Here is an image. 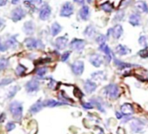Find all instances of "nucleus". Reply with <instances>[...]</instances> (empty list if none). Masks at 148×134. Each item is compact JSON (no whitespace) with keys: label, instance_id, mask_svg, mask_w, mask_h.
<instances>
[{"label":"nucleus","instance_id":"obj_1","mask_svg":"<svg viewBox=\"0 0 148 134\" xmlns=\"http://www.w3.org/2000/svg\"><path fill=\"white\" fill-rule=\"evenodd\" d=\"M106 93L112 99H116L119 95V88L115 84H110L105 88Z\"/></svg>","mask_w":148,"mask_h":134},{"label":"nucleus","instance_id":"obj_2","mask_svg":"<svg viewBox=\"0 0 148 134\" xmlns=\"http://www.w3.org/2000/svg\"><path fill=\"white\" fill-rule=\"evenodd\" d=\"M10 111L16 119H20L22 117V105L18 102H12L10 105Z\"/></svg>","mask_w":148,"mask_h":134},{"label":"nucleus","instance_id":"obj_3","mask_svg":"<svg viewBox=\"0 0 148 134\" xmlns=\"http://www.w3.org/2000/svg\"><path fill=\"white\" fill-rule=\"evenodd\" d=\"M74 12V6L71 2H66L63 5L61 11H60V16L61 17H70L73 14Z\"/></svg>","mask_w":148,"mask_h":134},{"label":"nucleus","instance_id":"obj_4","mask_svg":"<svg viewBox=\"0 0 148 134\" xmlns=\"http://www.w3.org/2000/svg\"><path fill=\"white\" fill-rule=\"evenodd\" d=\"M86 41L83 40V39H79V38H74L71 43H70V47L74 50V51H81L85 46H86Z\"/></svg>","mask_w":148,"mask_h":134},{"label":"nucleus","instance_id":"obj_5","mask_svg":"<svg viewBox=\"0 0 148 134\" xmlns=\"http://www.w3.org/2000/svg\"><path fill=\"white\" fill-rule=\"evenodd\" d=\"M71 66L72 72L75 75H81L83 73V72H84V69H85L84 62L80 61V60L75 61Z\"/></svg>","mask_w":148,"mask_h":134},{"label":"nucleus","instance_id":"obj_6","mask_svg":"<svg viewBox=\"0 0 148 134\" xmlns=\"http://www.w3.org/2000/svg\"><path fill=\"white\" fill-rule=\"evenodd\" d=\"M25 45L30 49H37V48H43L44 44L40 40H38L36 38H27L25 41Z\"/></svg>","mask_w":148,"mask_h":134},{"label":"nucleus","instance_id":"obj_7","mask_svg":"<svg viewBox=\"0 0 148 134\" xmlns=\"http://www.w3.org/2000/svg\"><path fill=\"white\" fill-rule=\"evenodd\" d=\"M25 16V12L22 8H16L12 12V18L14 22H18L21 20Z\"/></svg>","mask_w":148,"mask_h":134},{"label":"nucleus","instance_id":"obj_8","mask_svg":"<svg viewBox=\"0 0 148 134\" xmlns=\"http://www.w3.org/2000/svg\"><path fill=\"white\" fill-rule=\"evenodd\" d=\"M131 128L132 130L136 132V133H139L141 131H143L144 129V124L138 118H133L132 123H131Z\"/></svg>","mask_w":148,"mask_h":134},{"label":"nucleus","instance_id":"obj_9","mask_svg":"<svg viewBox=\"0 0 148 134\" xmlns=\"http://www.w3.org/2000/svg\"><path fill=\"white\" fill-rule=\"evenodd\" d=\"M110 33L112 35V37H113L114 38L118 39V38H119L122 36V34H123V28H122V26H121L120 25H115L114 27L111 28V29L108 31V35H109Z\"/></svg>","mask_w":148,"mask_h":134},{"label":"nucleus","instance_id":"obj_10","mask_svg":"<svg viewBox=\"0 0 148 134\" xmlns=\"http://www.w3.org/2000/svg\"><path fill=\"white\" fill-rule=\"evenodd\" d=\"M51 7L49 5H44L41 10H40V12H39V18L40 19L42 20H46L49 18V17L51 16Z\"/></svg>","mask_w":148,"mask_h":134},{"label":"nucleus","instance_id":"obj_11","mask_svg":"<svg viewBox=\"0 0 148 134\" xmlns=\"http://www.w3.org/2000/svg\"><path fill=\"white\" fill-rule=\"evenodd\" d=\"M67 43H68V39L66 37H59L56 39L55 41V44H56V47L58 49V50H63L66 47L67 45Z\"/></svg>","mask_w":148,"mask_h":134},{"label":"nucleus","instance_id":"obj_12","mask_svg":"<svg viewBox=\"0 0 148 134\" xmlns=\"http://www.w3.org/2000/svg\"><path fill=\"white\" fill-rule=\"evenodd\" d=\"M39 88V82L38 80H31L26 84V90L28 92L38 91Z\"/></svg>","mask_w":148,"mask_h":134},{"label":"nucleus","instance_id":"obj_13","mask_svg":"<svg viewBox=\"0 0 148 134\" xmlns=\"http://www.w3.org/2000/svg\"><path fill=\"white\" fill-rule=\"evenodd\" d=\"M79 17H80V18L82 20H84V21L88 20V18H90V9H89V7L87 5H84L80 9V11L79 12Z\"/></svg>","mask_w":148,"mask_h":134},{"label":"nucleus","instance_id":"obj_14","mask_svg":"<svg viewBox=\"0 0 148 134\" xmlns=\"http://www.w3.org/2000/svg\"><path fill=\"white\" fill-rule=\"evenodd\" d=\"M90 62L92 65H94L95 67H99L102 63H103V59L101 57L100 55L99 54H93L90 57Z\"/></svg>","mask_w":148,"mask_h":134},{"label":"nucleus","instance_id":"obj_15","mask_svg":"<svg viewBox=\"0 0 148 134\" xmlns=\"http://www.w3.org/2000/svg\"><path fill=\"white\" fill-rule=\"evenodd\" d=\"M84 87H85V91H86L87 93H92V92L96 90L97 85H96L94 82L91 81V80H86V83H85Z\"/></svg>","mask_w":148,"mask_h":134},{"label":"nucleus","instance_id":"obj_16","mask_svg":"<svg viewBox=\"0 0 148 134\" xmlns=\"http://www.w3.org/2000/svg\"><path fill=\"white\" fill-rule=\"evenodd\" d=\"M140 21H141V18H140L139 14H138V13H133L129 18V23L132 25H133V26L139 25H140Z\"/></svg>","mask_w":148,"mask_h":134},{"label":"nucleus","instance_id":"obj_17","mask_svg":"<svg viewBox=\"0 0 148 134\" xmlns=\"http://www.w3.org/2000/svg\"><path fill=\"white\" fill-rule=\"evenodd\" d=\"M44 104V107H56V106H59V105H65L66 103L64 102H58L53 99H48L43 102Z\"/></svg>","mask_w":148,"mask_h":134},{"label":"nucleus","instance_id":"obj_18","mask_svg":"<svg viewBox=\"0 0 148 134\" xmlns=\"http://www.w3.org/2000/svg\"><path fill=\"white\" fill-rule=\"evenodd\" d=\"M121 111L126 115V116H130L133 113L134 110H133V107L131 104H128V103H125L122 106H121Z\"/></svg>","mask_w":148,"mask_h":134},{"label":"nucleus","instance_id":"obj_19","mask_svg":"<svg viewBox=\"0 0 148 134\" xmlns=\"http://www.w3.org/2000/svg\"><path fill=\"white\" fill-rule=\"evenodd\" d=\"M99 51H103L105 54H106V59H107V62L109 63L112 59V54H111V50L109 48V46L106 44H103L99 46Z\"/></svg>","mask_w":148,"mask_h":134},{"label":"nucleus","instance_id":"obj_20","mask_svg":"<svg viewBox=\"0 0 148 134\" xmlns=\"http://www.w3.org/2000/svg\"><path fill=\"white\" fill-rule=\"evenodd\" d=\"M116 52L120 55V56H124V55H126V54H129L131 52V50L125 46V45H122V44H119L117 47H116Z\"/></svg>","mask_w":148,"mask_h":134},{"label":"nucleus","instance_id":"obj_21","mask_svg":"<svg viewBox=\"0 0 148 134\" xmlns=\"http://www.w3.org/2000/svg\"><path fill=\"white\" fill-rule=\"evenodd\" d=\"M114 64L117 65V67H119V69H124V68H129V67H132L133 66L132 64H128V63H125V62H122L117 58L114 57Z\"/></svg>","mask_w":148,"mask_h":134},{"label":"nucleus","instance_id":"obj_22","mask_svg":"<svg viewBox=\"0 0 148 134\" xmlns=\"http://www.w3.org/2000/svg\"><path fill=\"white\" fill-rule=\"evenodd\" d=\"M24 31L27 34H32L34 31V24L32 21L26 22L24 25Z\"/></svg>","mask_w":148,"mask_h":134},{"label":"nucleus","instance_id":"obj_23","mask_svg":"<svg viewBox=\"0 0 148 134\" xmlns=\"http://www.w3.org/2000/svg\"><path fill=\"white\" fill-rule=\"evenodd\" d=\"M61 30H62V27H61V25H60L58 23H57V22L53 23L52 25H51V35H52V36L58 35V34L61 31Z\"/></svg>","mask_w":148,"mask_h":134},{"label":"nucleus","instance_id":"obj_24","mask_svg":"<svg viewBox=\"0 0 148 134\" xmlns=\"http://www.w3.org/2000/svg\"><path fill=\"white\" fill-rule=\"evenodd\" d=\"M95 32H96L95 28H94L92 25H88V26L86 28V30H85V31H84V34H85L86 37H88V38H92V37L95 35Z\"/></svg>","mask_w":148,"mask_h":134},{"label":"nucleus","instance_id":"obj_25","mask_svg":"<svg viewBox=\"0 0 148 134\" xmlns=\"http://www.w3.org/2000/svg\"><path fill=\"white\" fill-rule=\"evenodd\" d=\"M43 107H44V104H43V102L38 101V102H37L35 105H33L31 107L30 111H31L32 113H36V112L39 111Z\"/></svg>","mask_w":148,"mask_h":134},{"label":"nucleus","instance_id":"obj_26","mask_svg":"<svg viewBox=\"0 0 148 134\" xmlns=\"http://www.w3.org/2000/svg\"><path fill=\"white\" fill-rule=\"evenodd\" d=\"M100 7H101V9H102L104 12H108V13L112 12V10H113V5H112L109 1H107V2H106V3H104V4H102Z\"/></svg>","mask_w":148,"mask_h":134},{"label":"nucleus","instance_id":"obj_27","mask_svg":"<svg viewBox=\"0 0 148 134\" xmlns=\"http://www.w3.org/2000/svg\"><path fill=\"white\" fill-rule=\"evenodd\" d=\"M92 79L94 80H104L106 79V75L104 73V72H97L92 74Z\"/></svg>","mask_w":148,"mask_h":134},{"label":"nucleus","instance_id":"obj_28","mask_svg":"<svg viewBox=\"0 0 148 134\" xmlns=\"http://www.w3.org/2000/svg\"><path fill=\"white\" fill-rule=\"evenodd\" d=\"M136 6H137L141 12H145V13H147V12H148V6H147V5H146L145 2H144V1H138V2L136 3Z\"/></svg>","mask_w":148,"mask_h":134},{"label":"nucleus","instance_id":"obj_29","mask_svg":"<svg viewBox=\"0 0 148 134\" xmlns=\"http://www.w3.org/2000/svg\"><path fill=\"white\" fill-rule=\"evenodd\" d=\"M5 44L8 47H15L16 44H17V40L15 38V37H11L6 42H5Z\"/></svg>","mask_w":148,"mask_h":134},{"label":"nucleus","instance_id":"obj_30","mask_svg":"<svg viewBox=\"0 0 148 134\" xmlns=\"http://www.w3.org/2000/svg\"><path fill=\"white\" fill-rule=\"evenodd\" d=\"M138 55L142 57V58H147L148 57V47H145L144 49H142L141 51H138Z\"/></svg>","mask_w":148,"mask_h":134},{"label":"nucleus","instance_id":"obj_31","mask_svg":"<svg viewBox=\"0 0 148 134\" xmlns=\"http://www.w3.org/2000/svg\"><path fill=\"white\" fill-rule=\"evenodd\" d=\"M9 62L6 58H0V71L6 68Z\"/></svg>","mask_w":148,"mask_h":134},{"label":"nucleus","instance_id":"obj_32","mask_svg":"<svg viewBox=\"0 0 148 134\" xmlns=\"http://www.w3.org/2000/svg\"><path fill=\"white\" fill-rule=\"evenodd\" d=\"M106 37L105 35H102V34L99 35V37L96 38V42L99 43L100 45L103 44H106Z\"/></svg>","mask_w":148,"mask_h":134},{"label":"nucleus","instance_id":"obj_33","mask_svg":"<svg viewBox=\"0 0 148 134\" xmlns=\"http://www.w3.org/2000/svg\"><path fill=\"white\" fill-rule=\"evenodd\" d=\"M123 18H124V12L119 11V12H118L117 14L115 15L114 20H115V21H120V20H122Z\"/></svg>","mask_w":148,"mask_h":134},{"label":"nucleus","instance_id":"obj_34","mask_svg":"<svg viewBox=\"0 0 148 134\" xmlns=\"http://www.w3.org/2000/svg\"><path fill=\"white\" fill-rule=\"evenodd\" d=\"M25 72V67H24L23 65H18V68L16 70V72L18 75H22L24 72Z\"/></svg>","mask_w":148,"mask_h":134},{"label":"nucleus","instance_id":"obj_35","mask_svg":"<svg viewBox=\"0 0 148 134\" xmlns=\"http://www.w3.org/2000/svg\"><path fill=\"white\" fill-rule=\"evenodd\" d=\"M46 72H47V69L45 68V67H41V68H39L38 71H37V74L38 75V76H44L45 73H46Z\"/></svg>","mask_w":148,"mask_h":134},{"label":"nucleus","instance_id":"obj_36","mask_svg":"<svg viewBox=\"0 0 148 134\" xmlns=\"http://www.w3.org/2000/svg\"><path fill=\"white\" fill-rule=\"evenodd\" d=\"M25 4H31V5H38L42 3V0H27L26 2H25Z\"/></svg>","mask_w":148,"mask_h":134},{"label":"nucleus","instance_id":"obj_37","mask_svg":"<svg viewBox=\"0 0 148 134\" xmlns=\"http://www.w3.org/2000/svg\"><path fill=\"white\" fill-rule=\"evenodd\" d=\"M70 55H71V52H70V51H65V52H64V53H63V55H62L61 60H62L63 62L67 61V60H68V58H69V57H70Z\"/></svg>","mask_w":148,"mask_h":134},{"label":"nucleus","instance_id":"obj_38","mask_svg":"<svg viewBox=\"0 0 148 134\" xmlns=\"http://www.w3.org/2000/svg\"><path fill=\"white\" fill-rule=\"evenodd\" d=\"M138 43L140 45H143V46H145L146 47V38L145 36H141L138 39Z\"/></svg>","mask_w":148,"mask_h":134},{"label":"nucleus","instance_id":"obj_39","mask_svg":"<svg viewBox=\"0 0 148 134\" xmlns=\"http://www.w3.org/2000/svg\"><path fill=\"white\" fill-rule=\"evenodd\" d=\"M82 106H83L85 109H86V110H90V109H92V108L94 107V105H92V103H88V102L83 103V104H82Z\"/></svg>","mask_w":148,"mask_h":134},{"label":"nucleus","instance_id":"obj_40","mask_svg":"<svg viewBox=\"0 0 148 134\" xmlns=\"http://www.w3.org/2000/svg\"><path fill=\"white\" fill-rule=\"evenodd\" d=\"M74 94H75V96H77V97H79V98H82L83 97V93L80 92V90L79 89H78V88H76L75 90H74Z\"/></svg>","mask_w":148,"mask_h":134},{"label":"nucleus","instance_id":"obj_41","mask_svg":"<svg viewBox=\"0 0 148 134\" xmlns=\"http://www.w3.org/2000/svg\"><path fill=\"white\" fill-rule=\"evenodd\" d=\"M18 87H17V86L13 87V88H12V91L10 92V93H9V98L13 97V96H14V94L18 92Z\"/></svg>","mask_w":148,"mask_h":134},{"label":"nucleus","instance_id":"obj_42","mask_svg":"<svg viewBox=\"0 0 148 134\" xmlns=\"http://www.w3.org/2000/svg\"><path fill=\"white\" fill-rule=\"evenodd\" d=\"M12 82V79H4L1 83H0V85H7Z\"/></svg>","mask_w":148,"mask_h":134},{"label":"nucleus","instance_id":"obj_43","mask_svg":"<svg viewBox=\"0 0 148 134\" xmlns=\"http://www.w3.org/2000/svg\"><path fill=\"white\" fill-rule=\"evenodd\" d=\"M6 128H7V130L8 131H11V130H12V129H14L15 128V124H13V123H8V124H7V126H6Z\"/></svg>","mask_w":148,"mask_h":134},{"label":"nucleus","instance_id":"obj_44","mask_svg":"<svg viewBox=\"0 0 148 134\" xmlns=\"http://www.w3.org/2000/svg\"><path fill=\"white\" fill-rule=\"evenodd\" d=\"M7 0H0V6H4L5 5H6Z\"/></svg>","mask_w":148,"mask_h":134},{"label":"nucleus","instance_id":"obj_45","mask_svg":"<svg viewBox=\"0 0 148 134\" xmlns=\"http://www.w3.org/2000/svg\"><path fill=\"white\" fill-rule=\"evenodd\" d=\"M74 1H75L76 3H78V4H80V5L85 3V0H74Z\"/></svg>","mask_w":148,"mask_h":134},{"label":"nucleus","instance_id":"obj_46","mask_svg":"<svg viewBox=\"0 0 148 134\" xmlns=\"http://www.w3.org/2000/svg\"><path fill=\"white\" fill-rule=\"evenodd\" d=\"M116 115H117V118H119V119H122L124 117L122 116V114H120V113H119V112H116Z\"/></svg>","mask_w":148,"mask_h":134},{"label":"nucleus","instance_id":"obj_47","mask_svg":"<svg viewBox=\"0 0 148 134\" xmlns=\"http://www.w3.org/2000/svg\"><path fill=\"white\" fill-rule=\"evenodd\" d=\"M19 2V0H12V3L13 4V5H16V4H18Z\"/></svg>","mask_w":148,"mask_h":134},{"label":"nucleus","instance_id":"obj_48","mask_svg":"<svg viewBox=\"0 0 148 134\" xmlns=\"http://www.w3.org/2000/svg\"><path fill=\"white\" fill-rule=\"evenodd\" d=\"M3 23H4V22H3V20H2L1 18H0V26H1V25H3Z\"/></svg>","mask_w":148,"mask_h":134},{"label":"nucleus","instance_id":"obj_49","mask_svg":"<svg viewBox=\"0 0 148 134\" xmlns=\"http://www.w3.org/2000/svg\"><path fill=\"white\" fill-rule=\"evenodd\" d=\"M87 2L88 3H92V0H87Z\"/></svg>","mask_w":148,"mask_h":134}]
</instances>
